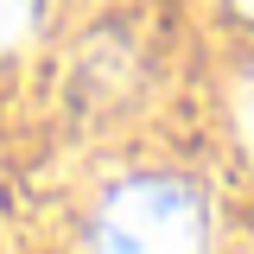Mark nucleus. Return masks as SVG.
<instances>
[{
  "instance_id": "obj_1",
  "label": "nucleus",
  "mask_w": 254,
  "mask_h": 254,
  "mask_svg": "<svg viewBox=\"0 0 254 254\" xmlns=\"http://www.w3.org/2000/svg\"><path fill=\"white\" fill-rule=\"evenodd\" d=\"M203 235V203L178 178H133L108 197L95 242L102 248H190Z\"/></svg>"
},
{
  "instance_id": "obj_2",
  "label": "nucleus",
  "mask_w": 254,
  "mask_h": 254,
  "mask_svg": "<svg viewBox=\"0 0 254 254\" xmlns=\"http://www.w3.org/2000/svg\"><path fill=\"white\" fill-rule=\"evenodd\" d=\"M32 19H38V0H0V51L19 45L32 32Z\"/></svg>"
},
{
  "instance_id": "obj_3",
  "label": "nucleus",
  "mask_w": 254,
  "mask_h": 254,
  "mask_svg": "<svg viewBox=\"0 0 254 254\" xmlns=\"http://www.w3.org/2000/svg\"><path fill=\"white\" fill-rule=\"evenodd\" d=\"M235 115H242V140L254 146V76L242 83V102H235Z\"/></svg>"
},
{
  "instance_id": "obj_4",
  "label": "nucleus",
  "mask_w": 254,
  "mask_h": 254,
  "mask_svg": "<svg viewBox=\"0 0 254 254\" xmlns=\"http://www.w3.org/2000/svg\"><path fill=\"white\" fill-rule=\"evenodd\" d=\"M242 6H254V0H242Z\"/></svg>"
}]
</instances>
